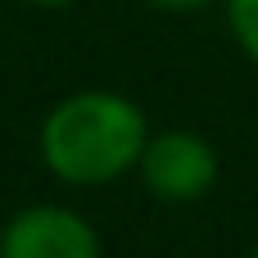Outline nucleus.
<instances>
[{
  "mask_svg": "<svg viewBox=\"0 0 258 258\" xmlns=\"http://www.w3.org/2000/svg\"><path fill=\"white\" fill-rule=\"evenodd\" d=\"M145 145V113L118 91H77L41 122V159L68 186H104L141 168Z\"/></svg>",
  "mask_w": 258,
  "mask_h": 258,
  "instance_id": "obj_1",
  "label": "nucleus"
},
{
  "mask_svg": "<svg viewBox=\"0 0 258 258\" xmlns=\"http://www.w3.org/2000/svg\"><path fill=\"white\" fill-rule=\"evenodd\" d=\"M141 181L163 204H195L218 181V154L200 132H159L141 154Z\"/></svg>",
  "mask_w": 258,
  "mask_h": 258,
  "instance_id": "obj_2",
  "label": "nucleus"
},
{
  "mask_svg": "<svg viewBox=\"0 0 258 258\" xmlns=\"http://www.w3.org/2000/svg\"><path fill=\"white\" fill-rule=\"evenodd\" d=\"M0 258H100V236L82 213L41 204L9 218Z\"/></svg>",
  "mask_w": 258,
  "mask_h": 258,
  "instance_id": "obj_3",
  "label": "nucleus"
},
{
  "mask_svg": "<svg viewBox=\"0 0 258 258\" xmlns=\"http://www.w3.org/2000/svg\"><path fill=\"white\" fill-rule=\"evenodd\" d=\"M227 23L245 59L258 68V0H227Z\"/></svg>",
  "mask_w": 258,
  "mask_h": 258,
  "instance_id": "obj_4",
  "label": "nucleus"
},
{
  "mask_svg": "<svg viewBox=\"0 0 258 258\" xmlns=\"http://www.w3.org/2000/svg\"><path fill=\"white\" fill-rule=\"evenodd\" d=\"M150 5L172 9V14H190V9H204V5H213V0H150Z\"/></svg>",
  "mask_w": 258,
  "mask_h": 258,
  "instance_id": "obj_5",
  "label": "nucleus"
},
{
  "mask_svg": "<svg viewBox=\"0 0 258 258\" xmlns=\"http://www.w3.org/2000/svg\"><path fill=\"white\" fill-rule=\"evenodd\" d=\"M27 5H36V9H63V5H73V0H27Z\"/></svg>",
  "mask_w": 258,
  "mask_h": 258,
  "instance_id": "obj_6",
  "label": "nucleus"
},
{
  "mask_svg": "<svg viewBox=\"0 0 258 258\" xmlns=\"http://www.w3.org/2000/svg\"><path fill=\"white\" fill-rule=\"evenodd\" d=\"M249 258H258V249H254V254H249Z\"/></svg>",
  "mask_w": 258,
  "mask_h": 258,
  "instance_id": "obj_7",
  "label": "nucleus"
}]
</instances>
